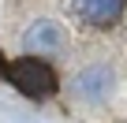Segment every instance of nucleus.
<instances>
[{
	"mask_svg": "<svg viewBox=\"0 0 127 123\" xmlns=\"http://www.w3.org/2000/svg\"><path fill=\"white\" fill-rule=\"evenodd\" d=\"M112 82H116V78H112V67H101V64H97V67H86V71L75 75V93H79L82 101H94V104H97V101H105V97L112 93Z\"/></svg>",
	"mask_w": 127,
	"mask_h": 123,
	"instance_id": "nucleus-4",
	"label": "nucleus"
},
{
	"mask_svg": "<svg viewBox=\"0 0 127 123\" xmlns=\"http://www.w3.org/2000/svg\"><path fill=\"white\" fill-rule=\"evenodd\" d=\"M4 71H8V67H4V56H0V75H4Z\"/></svg>",
	"mask_w": 127,
	"mask_h": 123,
	"instance_id": "nucleus-5",
	"label": "nucleus"
},
{
	"mask_svg": "<svg viewBox=\"0 0 127 123\" xmlns=\"http://www.w3.org/2000/svg\"><path fill=\"white\" fill-rule=\"evenodd\" d=\"M23 45H26V52H34V56H64L67 37H64L60 23L41 19V23H34V26L23 34Z\"/></svg>",
	"mask_w": 127,
	"mask_h": 123,
	"instance_id": "nucleus-3",
	"label": "nucleus"
},
{
	"mask_svg": "<svg viewBox=\"0 0 127 123\" xmlns=\"http://www.w3.org/2000/svg\"><path fill=\"white\" fill-rule=\"evenodd\" d=\"M67 8H71V15H75L82 26H90V30H108V26H116V23L123 19L127 0H67Z\"/></svg>",
	"mask_w": 127,
	"mask_h": 123,
	"instance_id": "nucleus-2",
	"label": "nucleus"
},
{
	"mask_svg": "<svg viewBox=\"0 0 127 123\" xmlns=\"http://www.w3.org/2000/svg\"><path fill=\"white\" fill-rule=\"evenodd\" d=\"M8 82L19 93H26V97H49L60 86L52 64H45L41 56H23V60H15V64H8Z\"/></svg>",
	"mask_w": 127,
	"mask_h": 123,
	"instance_id": "nucleus-1",
	"label": "nucleus"
}]
</instances>
